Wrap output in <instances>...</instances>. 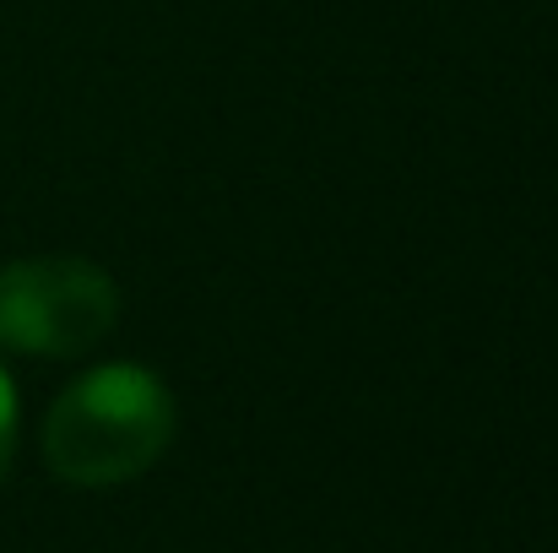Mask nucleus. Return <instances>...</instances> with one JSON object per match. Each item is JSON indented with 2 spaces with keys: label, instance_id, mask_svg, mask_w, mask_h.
I'll list each match as a JSON object with an SVG mask.
<instances>
[{
  "label": "nucleus",
  "instance_id": "1",
  "mask_svg": "<svg viewBox=\"0 0 558 553\" xmlns=\"http://www.w3.org/2000/svg\"><path fill=\"white\" fill-rule=\"evenodd\" d=\"M174 423V396L147 364H98L54 396L44 461L71 489H114L163 461Z\"/></svg>",
  "mask_w": 558,
  "mask_h": 553
},
{
  "label": "nucleus",
  "instance_id": "2",
  "mask_svg": "<svg viewBox=\"0 0 558 553\" xmlns=\"http://www.w3.org/2000/svg\"><path fill=\"white\" fill-rule=\"evenodd\" d=\"M120 326V282L76 255L0 266V348L27 359H82Z\"/></svg>",
  "mask_w": 558,
  "mask_h": 553
},
{
  "label": "nucleus",
  "instance_id": "3",
  "mask_svg": "<svg viewBox=\"0 0 558 553\" xmlns=\"http://www.w3.org/2000/svg\"><path fill=\"white\" fill-rule=\"evenodd\" d=\"M11 456H16V385L0 364V483L11 472Z\"/></svg>",
  "mask_w": 558,
  "mask_h": 553
}]
</instances>
